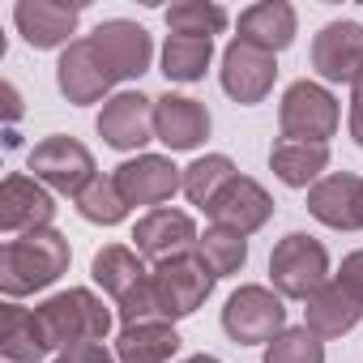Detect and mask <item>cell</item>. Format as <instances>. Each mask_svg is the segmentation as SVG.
<instances>
[{"label": "cell", "instance_id": "cell-1", "mask_svg": "<svg viewBox=\"0 0 363 363\" xmlns=\"http://www.w3.org/2000/svg\"><path fill=\"white\" fill-rule=\"evenodd\" d=\"M65 269H69V240L43 227L5 244V252H0V291L9 299H22L52 286Z\"/></svg>", "mask_w": 363, "mask_h": 363}, {"label": "cell", "instance_id": "cell-2", "mask_svg": "<svg viewBox=\"0 0 363 363\" xmlns=\"http://www.w3.org/2000/svg\"><path fill=\"white\" fill-rule=\"evenodd\" d=\"M35 312H39V325H43L52 350H69L77 342H103L111 329V312L103 308V299L82 286L43 299Z\"/></svg>", "mask_w": 363, "mask_h": 363}, {"label": "cell", "instance_id": "cell-3", "mask_svg": "<svg viewBox=\"0 0 363 363\" xmlns=\"http://www.w3.org/2000/svg\"><path fill=\"white\" fill-rule=\"evenodd\" d=\"M269 278L278 286L282 299H312L325 282H329V252L320 240L291 231L286 240H278L274 257H269Z\"/></svg>", "mask_w": 363, "mask_h": 363}, {"label": "cell", "instance_id": "cell-4", "mask_svg": "<svg viewBox=\"0 0 363 363\" xmlns=\"http://www.w3.org/2000/svg\"><path fill=\"white\" fill-rule=\"evenodd\" d=\"M223 329L231 333V342L240 346H257V342H274L286 329V303L282 295H274L269 286H240L227 308H223Z\"/></svg>", "mask_w": 363, "mask_h": 363}, {"label": "cell", "instance_id": "cell-5", "mask_svg": "<svg viewBox=\"0 0 363 363\" xmlns=\"http://www.w3.org/2000/svg\"><path fill=\"white\" fill-rule=\"evenodd\" d=\"M278 124H282V137H291V141H320L325 145L337 133V99L316 82H295L282 94Z\"/></svg>", "mask_w": 363, "mask_h": 363}, {"label": "cell", "instance_id": "cell-6", "mask_svg": "<svg viewBox=\"0 0 363 363\" xmlns=\"http://www.w3.org/2000/svg\"><path fill=\"white\" fill-rule=\"evenodd\" d=\"M150 282L158 291V303H162L167 320L193 316L206 303V295L214 291V274L201 265V257H171V261L150 269Z\"/></svg>", "mask_w": 363, "mask_h": 363}, {"label": "cell", "instance_id": "cell-7", "mask_svg": "<svg viewBox=\"0 0 363 363\" xmlns=\"http://www.w3.org/2000/svg\"><path fill=\"white\" fill-rule=\"evenodd\" d=\"M30 171H35L39 184L77 197L94 179V154L82 141H73V137H43L30 150Z\"/></svg>", "mask_w": 363, "mask_h": 363}, {"label": "cell", "instance_id": "cell-8", "mask_svg": "<svg viewBox=\"0 0 363 363\" xmlns=\"http://www.w3.org/2000/svg\"><path fill=\"white\" fill-rule=\"evenodd\" d=\"M116 189L128 206H158L184 189V171L162 154H137L116 167Z\"/></svg>", "mask_w": 363, "mask_h": 363}, {"label": "cell", "instance_id": "cell-9", "mask_svg": "<svg viewBox=\"0 0 363 363\" xmlns=\"http://www.w3.org/2000/svg\"><path fill=\"white\" fill-rule=\"evenodd\" d=\"M52 214H56V201L35 175H9L0 184V227L9 235H30L52 227Z\"/></svg>", "mask_w": 363, "mask_h": 363}, {"label": "cell", "instance_id": "cell-10", "mask_svg": "<svg viewBox=\"0 0 363 363\" xmlns=\"http://www.w3.org/2000/svg\"><path fill=\"white\" fill-rule=\"evenodd\" d=\"M206 214L214 218V227H227V231H235V235H252V231H261V227L269 223L274 201H269V193L257 184V179L235 175L231 184L206 206Z\"/></svg>", "mask_w": 363, "mask_h": 363}, {"label": "cell", "instance_id": "cell-11", "mask_svg": "<svg viewBox=\"0 0 363 363\" xmlns=\"http://www.w3.org/2000/svg\"><path fill=\"white\" fill-rule=\"evenodd\" d=\"M56 82H60V94L69 103H99L116 86L107 60L94 48V39H77V43L65 48V56L56 65Z\"/></svg>", "mask_w": 363, "mask_h": 363}, {"label": "cell", "instance_id": "cell-12", "mask_svg": "<svg viewBox=\"0 0 363 363\" xmlns=\"http://www.w3.org/2000/svg\"><path fill=\"white\" fill-rule=\"evenodd\" d=\"M274 77H278V65H274L269 52H261V48H252L244 39H235L223 52V90L235 103H244V107L261 103L274 90Z\"/></svg>", "mask_w": 363, "mask_h": 363}, {"label": "cell", "instance_id": "cell-13", "mask_svg": "<svg viewBox=\"0 0 363 363\" xmlns=\"http://www.w3.org/2000/svg\"><path fill=\"white\" fill-rule=\"evenodd\" d=\"M312 69L325 82H359L363 73V26L359 22H329L312 39Z\"/></svg>", "mask_w": 363, "mask_h": 363}, {"label": "cell", "instance_id": "cell-14", "mask_svg": "<svg viewBox=\"0 0 363 363\" xmlns=\"http://www.w3.org/2000/svg\"><path fill=\"white\" fill-rule=\"evenodd\" d=\"M197 227L184 210H150L137 227H133V244L141 257H150L154 265L171 261V257H189V248H197Z\"/></svg>", "mask_w": 363, "mask_h": 363}, {"label": "cell", "instance_id": "cell-15", "mask_svg": "<svg viewBox=\"0 0 363 363\" xmlns=\"http://www.w3.org/2000/svg\"><path fill=\"white\" fill-rule=\"evenodd\" d=\"M308 210L333 231H363V175H325L308 189Z\"/></svg>", "mask_w": 363, "mask_h": 363}, {"label": "cell", "instance_id": "cell-16", "mask_svg": "<svg viewBox=\"0 0 363 363\" xmlns=\"http://www.w3.org/2000/svg\"><path fill=\"white\" fill-rule=\"evenodd\" d=\"M99 133L111 150H141L154 137V99L124 90L103 103L99 111Z\"/></svg>", "mask_w": 363, "mask_h": 363}, {"label": "cell", "instance_id": "cell-17", "mask_svg": "<svg viewBox=\"0 0 363 363\" xmlns=\"http://www.w3.org/2000/svg\"><path fill=\"white\" fill-rule=\"evenodd\" d=\"M94 48H99V56L107 60V69H111V77L116 82H128V77H141L145 69H150V56H154V43H150V35L137 26V22H103L94 35Z\"/></svg>", "mask_w": 363, "mask_h": 363}, {"label": "cell", "instance_id": "cell-18", "mask_svg": "<svg viewBox=\"0 0 363 363\" xmlns=\"http://www.w3.org/2000/svg\"><path fill=\"white\" fill-rule=\"evenodd\" d=\"M154 137L171 150H197L210 137V111L189 94L154 99Z\"/></svg>", "mask_w": 363, "mask_h": 363}, {"label": "cell", "instance_id": "cell-19", "mask_svg": "<svg viewBox=\"0 0 363 363\" xmlns=\"http://www.w3.org/2000/svg\"><path fill=\"white\" fill-rule=\"evenodd\" d=\"M77 18H82V9L60 5V0H22L13 9V22L30 48H60L77 30Z\"/></svg>", "mask_w": 363, "mask_h": 363}, {"label": "cell", "instance_id": "cell-20", "mask_svg": "<svg viewBox=\"0 0 363 363\" xmlns=\"http://www.w3.org/2000/svg\"><path fill=\"white\" fill-rule=\"evenodd\" d=\"M363 320V303L342 286V282H325L312 299H308V308H303V325L316 333V337H342V333H350L354 325Z\"/></svg>", "mask_w": 363, "mask_h": 363}, {"label": "cell", "instance_id": "cell-21", "mask_svg": "<svg viewBox=\"0 0 363 363\" xmlns=\"http://www.w3.org/2000/svg\"><path fill=\"white\" fill-rule=\"evenodd\" d=\"M295 30H299V18L286 0H265V5H252L240 13V39L261 48V52H282L295 43Z\"/></svg>", "mask_w": 363, "mask_h": 363}, {"label": "cell", "instance_id": "cell-22", "mask_svg": "<svg viewBox=\"0 0 363 363\" xmlns=\"http://www.w3.org/2000/svg\"><path fill=\"white\" fill-rule=\"evenodd\" d=\"M0 354H5L9 363H39V359L52 354L48 333L39 325V312L18 308V303L0 308Z\"/></svg>", "mask_w": 363, "mask_h": 363}, {"label": "cell", "instance_id": "cell-23", "mask_svg": "<svg viewBox=\"0 0 363 363\" xmlns=\"http://www.w3.org/2000/svg\"><path fill=\"white\" fill-rule=\"evenodd\" d=\"M269 167H274V175L282 179L286 189H308V184H316L320 171L329 167V145L282 137V141H274V150H269Z\"/></svg>", "mask_w": 363, "mask_h": 363}, {"label": "cell", "instance_id": "cell-24", "mask_svg": "<svg viewBox=\"0 0 363 363\" xmlns=\"http://www.w3.org/2000/svg\"><path fill=\"white\" fill-rule=\"evenodd\" d=\"M179 346H184V337L171 329V320L128 325L116 337V359L120 363H171L179 354Z\"/></svg>", "mask_w": 363, "mask_h": 363}, {"label": "cell", "instance_id": "cell-25", "mask_svg": "<svg viewBox=\"0 0 363 363\" xmlns=\"http://www.w3.org/2000/svg\"><path fill=\"white\" fill-rule=\"evenodd\" d=\"M90 274H94V282H99L107 295H116V299H124L137 282L150 278V269L141 265V252H133V248H124V244H107V248H99Z\"/></svg>", "mask_w": 363, "mask_h": 363}, {"label": "cell", "instance_id": "cell-26", "mask_svg": "<svg viewBox=\"0 0 363 363\" xmlns=\"http://www.w3.org/2000/svg\"><path fill=\"white\" fill-rule=\"evenodd\" d=\"M214 60V43L210 39H184V35H171L162 48V73L171 82H201L206 69Z\"/></svg>", "mask_w": 363, "mask_h": 363}, {"label": "cell", "instance_id": "cell-27", "mask_svg": "<svg viewBox=\"0 0 363 363\" xmlns=\"http://www.w3.org/2000/svg\"><path fill=\"white\" fill-rule=\"evenodd\" d=\"M231 179H235V162H231L227 154H206V158H197L193 167H184V197L206 210V206L231 184Z\"/></svg>", "mask_w": 363, "mask_h": 363}, {"label": "cell", "instance_id": "cell-28", "mask_svg": "<svg viewBox=\"0 0 363 363\" xmlns=\"http://www.w3.org/2000/svg\"><path fill=\"white\" fill-rule=\"evenodd\" d=\"M197 257L201 265L214 274V278H227V274H240L244 261H248V240L227 231V227H210L201 240H197Z\"/></svg>", "mask_w": 363, "mask_h": 363}, {"label": "cell", "instance_id": "cell-29", "mask_svg": "<svg viewBox=\"0 0 363 363\" xmlns=\"http://www.w3.org/2000/svg\"><path fill=\"white\" fill-rule=\"evenodd\" d=\"M167 26L171 35H184V39H210L227 30V9L210 5V0H179V5L167 9Z\"/></svg>", "mask_w": 363, "mask_h": 363}, {"label": "cell", "instance_id": "cell-30", "mask_svg": "<svg viewBox=\"0 0 363 363\" xmlns=\"http://www.w3.org/2000/svg\"><path fill=\"white\" fill-rule=\"evenodd\" d=\"M73 201H77V214H82L86 223H99V227H116V223L128 214V201H124L120 189H116V175H94Z\"/></svg>", "mask_w": 363, "mask_h": 363}, {"label": "cell", "instance_id": "cell-31", "mask_svg": "<svg viewBox=\"0 0 363 363\" xmlns=\"http://www.w3.org/2000/svg\"><path fill=\"white\" fill-rule=\"evenodd\" d=\"M265 363H325V342H320L308 325L282 329V333L269 342Z\"/></svg>", "mask_w": 363, "mask_h": 363}, {"label": "cell", "instance_id": "cell-32", "mask_svg": "<svg viewBox=\"0 0 363 363\" xmlns=\"http://www.w3.org/2000/svg\"><path fill=\"white\" fill-rule=\"evenodd\" d=\"M116 312H120L124 329H128V325H154V320H167V316H162V303H158V291H154L150 278L137 282L124 299H116Z\"/></svg>", "mask_w": 363, "mask_h": 363}, {"label": "cell", "instance_id": "cell-33", "mask_svg": "<svg viewBox=\"0 0 363 363\" xmlns=\"http://www.w3.org/2000/svg\"><path fill=\"white\" fill-rule=\"evenodd\" d=\"M56 363H120V359H116V350H107L103 342H77V346L60 350Z\"/></svg>", "mask_w": 363, "mask_h": 363}, {"label": "cell", "instance_id": "cell-34", "mask_svg": "<svg viewBox=\"0 0 363 363\" xmlns=\"http://www.w3.org/2000/svg\"><path fill=\"white\" fill-rule=\"evenodd\" d=\"M333 282H342V286L363 303V248H359V252H350V257H342V269L333 274Z\"/></svg>", "mask_w": 363, "mask_h": 363}, {"label": "cell", "instance_id": "cell-35", "mask_svg": "<svg viewBox=\"0 0 363 363\" xmlns=\"http://www.w3.org/2000/svg\"><path fill=\"white\" fill-rule=\"evenodd\" d=\"M350 137H354V145H363V73L354 82V94H350Z\"/></svg>", "mask_w": 363, "mask_h": 363}, {"label": "cell", "instance_id": "cell-36", "mask_svg": "<svg viewBox=\"0 0 363 363\" xmlns=\"http://www.w3.org/2000/svg\"><path fill=\"white\" fill-rule=\"evenodd\" d=\"M184 363H218L214 354H193V359H184Z\"/></svg>", "mask_w": 363, "mask_h": 363}]
</instances>
